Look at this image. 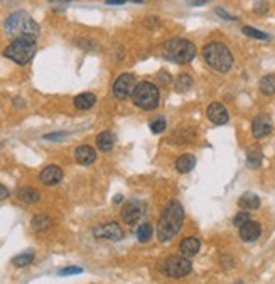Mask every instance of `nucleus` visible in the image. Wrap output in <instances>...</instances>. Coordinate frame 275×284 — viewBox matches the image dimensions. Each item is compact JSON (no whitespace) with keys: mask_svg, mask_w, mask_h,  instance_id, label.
Instances as JSON below:
<instances>
[{"mask_svg":"<svg viewBox=\"0 0 275 284\" xmlns=\"http://www.w3.org/2000/svg\"><path fill=\"white\" fill-rule=\"evenodd\" d=\"M184 223V208L179 202H170L161 213V218L157 222V239L162 244H167L181 232Z\"/></svg>","mask_w":275,"mask_h":284,"instance_id":"nucleus-1","label":"nucleus"},{"mask_svg":"<svg viewBox=\"0 0 275 284\" xmlns=\"http://www.w3.org/2000/svg\"><path fill=\"white\" fill-rule=\"evenodd\" d=\"M5 34L12 37V39H17V37H31V39H37L39 37V26L27 12L19 10L14 12L7 17L5 24Z\"/></svg>","mask_w":275,"mask_h":284,"instance_id":"nucleus-2","label":"nucleus"},{"mask_svg":"<svg viewBox=\"0 0 275 284\" xmlns=\"http://www.w3.org/2000/svg\"><path fill=\"white\" fill-rule=\"evenodd\" d=\"M203 58L206 65L218 73H228L233 66V54L223 43H208L203 48Z\"/></svg>","mask_w":275,"mask_h":284,"instance_id":"nucleus-3","label":"nucleus"},{"mask_svg":"<svg viewBox=\"0 0 275 284\" xmlns=\"http://www.w3.org/2000/svg\"><path fill=\"white\" fill-rule=\"evenodd\" d=\"M162 56L167 61L177 63V65H186L191 63L196 56V46L187 39L174 37L162 44Z\"/></svg>","mask_w":275,"mask_h":284,"instance_id":"nucleus-4","label":"nucleus"},{"mask_svg":"<svg viewBox=\"0 0 275 284\" xmlns=\"http://www.w3.org/2000/svg\"><path fill=\"white\" fill-rule=\"evenodd\" d=\"M36 54V39L31 37H17L3 49V56L14 61L15 65H27Z\"/></svg>","mask_w":275,"mask_h":284,"instance_id":"nucleus-5","label":"nucleus"},{"mask_svg":"<svg viewBox=\"0 0 275 284\" xmlns=\"http://www.w3.org/2000/svg\"><path fill=\"white\" fill-rule=\"evenodd\" d=\"M132 102L133 105L142 108V110H156L161 102L159 88L151 81L137 83L132 91Z\"/></svg>","mask_w":275,"mask_h":284,"instance_id":"nucleus-6","label":"nucleus"},{"mask_svg":"<svg viewBox=\"0 0 275 284\" xmlns=\"http://www.w3.org/2000/svg\"><path fill=\"white\" fill-rule=\"evenodd\" d=\"M159 271L167 278H184L193 271V266H191L189 259L184 256H170L159 264Z\"/></svg>","mask_w":275,"mask_h":284,"instance_id":"nucleus-7","label":"nucleus"},{"mask_svg":"<svg viewBox=\"0 0 275 284\" xmlns=\"http://www.w3.org/2000/svg\"><path fill=\"white\" fill-rule=\"evenodd\" d=\"M133 88H135V76H133L132 73H123L113 81L111 91H113V95L116 98L125 100L128 97H132Z\"/></svg>","mask_w":275,"mask_h":284,"instance_id":"nucleus-8","label":"nucleus"},{"mask_svg":"<svg viewBox=\"0 0 275 284\" xmlns=\"http://www.w3.org/2000/svg\"><path fill=\"white\" fill-rule=\"evenodd\" d=\"M95 237L98 239H107V240H122L123 239V230L118 223L115 222H107V223H100L93 228Z\"/></svg>","mask_w":275,"mask_h":284,"instance_id":"nucleus-9","label":"nucleus"},{"mask_svg":"<svg viewBox=\"0 0 275 284\" xmlns=\"http://www.w3.org/2000/svg\"><path fill=\"white\" fill-rule=\"evenodd\" d=\"M274 129L272 119L267 114H258L255 119L252 120V134L255 139H264L269 136Z\"/></svg>","mask_w":275,"mask_h":284,"instance_id":"nucleus-10","label":"nucleus"},{"mask_svg":"<svg viewBox=\"0 0 275 284\" xmlns=\"http://www.w3.org/2000/svg\"><path fill=\"white\" fill-rule=\"evenodd\" d=\"M206 115L215 125H224L228 120H230V114H228V110L218 102H213L210 107L206 108Z\"/></svg>","mask_w":275,"mask_h":284,"instance_id":"nucleus-11","label":"nucleus"},{"mask_svg":"<svg viewBox=\"0 0 275 284\" xmlns=\"http://www.w3.org/2000/svg\"><path fill=\"white\" fill-rule=\"evenodd\" d=\"M39 179H41V183L46 186H54L62 179V169L56 164H49L41 171Z\"/></svg>","mask_w":275,"mask_h":284,"instance_id":"nucleus-12","label":"nucleus"},{"mask_svg":"<svg viewBox=\"0 0 275 284\" xmlns=\"http://www.w3.org/2000/svg\"><path fill=\"white\" fill-rule=\"evenodd\" d=\"M262 235V227L255 220H248L240 227V239L243 242H255Z\"/></svg>","mask_w":275,"mask_h":284,"instance_id":"nucleus-13","label":"nucleus"},{"mask_svg":"<svg viewBox=\"0 0 275 284\" xmlns=\"http://www.w3.org/2000/svg\"><path fill=\"white\" fill-rule=\"evenodd\" d=\"M120 213H122V218L125 223L133 225L139 222L140 216H142V208H140V205L137 202H128L122 207V212Z\"/></svg>","mask_w":275,"mask_h":284,"instance_id":"nucleus-14","label":"nucleus"},{"mask_svg":"<svg viewBox=\"0 0 275 284\" xmlns=\"http://www.w3.org/2000/svg\"><path fill=\"white\" fill-rule=\"evenodd\" d=\"M196 139L194 127H179L172 136L169 137V144H189L191 141Z\"/></svg>","mask_w":275,"mask_h":284,"instance_id":"nucleus-15","label":"nucleus"},{"mask_svg":"<svg viewBox=\"0 0 275 284\" xmlns=\"http://www.w3.org/2000/svg\"><path fill=\"white\" fill-rule=\"evenodd\" d=\"M199 249H201V242H199V239H196V237H186L179 244V252H181V256H184L187 259L198 256Z\"/></svg>","mask_w":275,"mask_h":284,"instance_id":"nucleus-16","label":"nucleus"},{"mask_svg":"<svg viewBox=\"0 0 275 284\" xmlns=\"http://www.w3.org/2000/svg\"><path fill=\"white\" fill-rule=\"evenodd\" d=\"M74 157H76V161L80 162L83 166H90L93 164L95 159H97V151H95L91 145H80V147L74 151Z\"/></svg>","mask_w":275,"mask_h":284,"instance_id":"nucleus-17","label":"nucleus"},{"mask_svg":"<svg viewBox=\"0 0 275 284\" xmlns=\"http://www.w3.org/2000/svg\"><path fill=\"white\" fill-rule=\"evenodd\" d=\"M262 161H264L262 147H258V145H252V147L247 151V166L252 169H257V168H260Z\"/></svg>","mask_w":275,"mask_h":284,"instance_id":"nucleus-18","label":"nucleus"},{"mask_svg":"<svg viewBox=\"0 0 275 284\" xmlns=\"http://www.w3.org/2000/svg\"><path fill=\"white\" fill-rule=\"evenodd\" d=\"M194 166H196V157L193 154H181L176 161V169L181 174H186L189 173V171H193Z\"/></svg>","mask_w":275,"mask_h":284,"instance_id":"nucleus-19","label":"nucleus"},{"mask_svg":"<svg viewBox=\"0 0 275 284\" xmlns=\"http://www.w3.org/2000/svg\"><path fill=\"white\" fill-rule=\"evenodd\" d=\"M17 198L24 203H36L41 200V193L36 190V188L31 186H22L17 190Z\"/></svg>","mask_w":275,"mask_h":284,"instance_id":"nucleus-20","label":"nucleus"},{"mask_svg":"<svg viewBox=\"0 0 275 284\" xmlns=\"http://www.w3.org/2000/svg\"><path fill=\"white\" fill-rule=\"evenodd\" d=\"M113 144H115V137L111 132H100L97 136V147L100 149L102 152H108L113 149Z\"/></svg>","mask_w":275,"mask_h":284,"instance_id":"nucleus-21","label":"nucleus"},{"mask_svg":"<svg viewBox=\"0 0 275 284\" xmlns=\"http://www.w3.org/2000/svg\"><path fill=\"white\" fill-rule=\"evenodd\" d=\"M238 207L245 212H252L257 210L260 207V198L255 193H245L241 198L238 200Z\"/></svg>","mask_w":275,"mask_h":284,"instance_id":"nucleus-22","label":"nucleus"},{"mask_svg":"<svg viewBox=\"0 0 275 284\" xmlns=\"http://www.w3.org/2000/svg\"><path fill=\"white\" fill-rule=\"evenodd\" d=\"M97 103V97H95L93 93H80L76 98H74V107L78 108V110H90L91 107Z\"/></svg>","mask_w":275,"mask_h":284,"instance_id":"nucleus-23","label":"nucleus"},{"mask_svg":"<svg viewBox=\"0 0 275 284\" xmlns=\"http://www.w3.org/2000/svg\"><path fill=\"white\" fill-rule=\"evenodd\" d=\"M258 88H260L262 93L267 95V97L275 95V74H265L260 80V83H258Z\"/></svg>","mask_w":275,"mask_h":284,"instance_id":"nucleus-24","label":"nucleus"},{"mask_svg":"<svg viewBox=\"0 0 275 284\" xmlns=\"http://www.w3.org/2000/svg\"><path fill=\"white\" fill-rule=\"evenodd\" d=\"M34 252L32 250H27V252H22L19 254V256H15L14 259H12V264H14L15 267H27L32 264V261H34Z\"/></svg>","mask_w":275,"mask_h":284,"instance_id":"nucleus-25","label":"nucleus"},{"mask_svg":"<svg viewBox=\"0 0 275 284\" xmlns=\"http://www.w3.org/2000/svg\"><path fill=\"white\" fill-rule=\"evenodd\" d=\"M49 227H51V220L46 215H37L32 218V228H34L36 232H44L48 230Z\"/></svg>","mask_w":275,"mask_h":284,"instance_id":"nucleus-26","label":"nucleus"},{"mask_svg":"<svg viewBox=\"0 0 275 284\" xmlns=\"http://www.w3.org/2000/svg\"><path fill=\"white\" fill-rule=\"evenodd\" d=\"M154 235V227L151 223H142L137 230V239L139 242H149Z\"/></svg>","mask_w":275,"mask_h":284,"instance_id":"nucleus-27","label":"nucleus"},{"mask_svg":"<svg viewBox=\"0 0 275 284\" xmlns=\"http://www.w3.org/2000/svg\"><path fill=\"white\" fill-rule=\"evenodd\" d=\"M191 86H193V78H191L187 73L179 74L177 80H176V88L179 91H186V90H189Z\"/></svg>","mask_w":275,"mask_h":284,"instance_id":"nucleus-28","label":"nucleus"},{"mask_svg":"<svg viewBox=\"0 0 275 284\" xmlns=\"http://www.w3.org/2000/svg\"><path fill=\"white\" fill-rule=\"evenodd\" d=\"M241 31H243V34H245V36L253 37V39H260V41H267V39H270V36H269V34H265V32L258 31V29H255V27L245 26L243 29H241Z\"/></svg>","mask_w":275,"mask_h":284,"instance_id":"nucleus-29","label":"nucleus"},{"mask_svg":"<svg viewBox=\"0 0 275 284\" xmlns=\"http://www.w3.org/2000/svg\"><path fill=\"white\" fill-rule=\"evenodd\" d=\"M167 129V124H165L164 117H159V119H156L154 122H151V131L152 134H162Z\"/></svg>","mask_w":275,"mask_h":284,"instance_id":"nucleus-30","label":"nucleus"},{"mask_svg":"<svg viewBox=\"0 0 275 284\" xmlns=\"http://www.w3.org/2000/svg\"><path fill=\"white\" fill-rule=\"evenodd\" d=\"M71 2V0H49V3H51L53 10L54 12H61L66 9V5Z\"/></svg>","mask_w":275,"mask_h":284,"instance_id":"nucleus-31","label":"nucleus"},{"mask_svg":"<svg viewBox=\"0 0 275 284\" xmlns=\"http://www.w3.org/2000/svg\"><path fill=\"white\" fill-rule=\"evenodd\" d=\"M250 220V215L247 212H240L238 215L235 216V218H233V225H235V227H241V225H243L245 222H248Z\"/></svg>","mask_w":275,"mask_h":284,"instance_id":"nucleus-32","label":"nucleus"},{"mask_svg":"<svg viewBox=\"0 0 275 284\" xmlns=\"http://www.w3.org/2000/svg\"><path fill=\"white\" fill-rule=\"evenodd\" d=\"M83 269L81 267H76V266H69V267H64V269H59L57 274L59 276H69V274H81Z\"/></svg>","mask_w":275,"mask_h":284,"instance_id":"nucleus-33","label":"nucleus"},{"mask_svg":"<svg viewBox=\"0 0 275 284\" xmlns=\"http://www.w3.org/2000/svg\"><path fill=\"white\" fill-rule=\"evenodd\" d=\"M269 10V3L265 2V0H258L255 3V12L257 14H265V12Z\"/></svg>","mask_w":275,"mask_h":284,"instance_id":"nucleus-34","label":"nucleus"},{"mask_svg":"<svg viewBox=\"0 0 275 284\" xmlns=\"http://www.w3.org/2000/svg\"><path fill=\"white\" fill-rule=\"evenodd\" d=\"M68 134L66 132H56V134H46L44 139L46 141H57V139H62V137H66Z\"/></svg>","mask_w":275,"mask_h":284,"instance_id":"nucleus-35","label":"nucleus"},{"mask_svg":"<svg viewBox=\"0 0 275 284\" xmlns=\"http://www.w3.org/2000/svg\"><path fill=\"white\" fill-rule=\"evenodd\" d=\"M216 14H218V15H220V17L226 19V20H236V17H235V15H230V14H228V12H226V10L220 9V7H218V9H216Z\"/></svg>","mask_w":275,"mask_h":284,"instance_id":"nucleus-36","label":"nucleus"},{"mask_svg":"<svg viewBox=\"0 0 275 284\" xmlns=\"http://www.w3.org/2000/svg\"><path fill=\"white\" fill-rule=\"evenodd\" d=\"M125 2H137V3H140V2H144V0H107L108 5H122V3H125Z\"/></svg>","mask_w":275,"mask_h":284,"instance_id":"nucleus-37","label":"nucleus"},{"mask_svg":"<svg viewBox=\"0 0 275 284\" xmlns=\"http://www.w3.org/2000/svg\"><path fill=\"white\" fill-rule=\"evenodd\" d=\"M7 198H9V190H7L3 185H0V202H2V200H7Z\"/></svg>","mask_w":275,"mask_h":284,"instance_id":"nucleus-38","label":"nucleus"},{"mask_svg":"<svg viewBox=\"0 0 275 284\" xmlns=\"http://www.w3.org/2000/svg\"><path fill=\"white\" fill-rule=\"evenodd\" d=\"M145 26H147V27L159 26V19H156V17H149L147 20H145Z\"/></svg>","mask_w":275,"mask_h":284,"instance_id":"nucleus-39","label":"nucleus"},{"mask_svg":"<svg viewBox=\"0 0 275 284\" xmlns=\"http://www.w3.org/2000/svg\"><path fill=\"white\" fill-rule=\"evenodd\" d=\"M210 0H187L189 5H203V3H208Z\"/></svg>","mask_w":275,"mask_h":284,"instance_id":"nucleus-40","label":"nucleus"},{"mask_svg":"<svg viewBox=\"0 0 275 284\" xmlns=\"http://www.w3.org/2000/svg\"><path fill=\"white\" fill-rule=\"evenodd\" d=\"M113 202H115V203H120V202H122V195H116L115 198H113Z\"/></svg>","mask_w":275,"mask_h":284,"instance_id":"nucleus-41","label":"nucleus"}]
</instances>
